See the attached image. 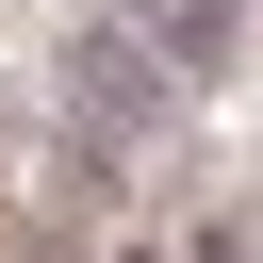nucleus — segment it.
Segmentation results:
<instances>
[{"instance_id": "f257e3e1", "label": "nucleus", "mask_w": 263, "mask_h": 263, "mask_svg": "<svg viewBox=\"0 0 263 263\" xmlns=\"http://www.w3.org/2000/svg\"><path fill=\"white\" fill-rule=\"evenodd\" d=\"M164 99H181V66H164L132 16H82V33H66V115H82L99 148H148V132H164Z\"/></svg>"}, {"instance_id": "f03ea898", "label": "nucleus", "mask_w": 263, "mask_h": 263, "mask_svg": "<svg viewBox=\"0 0 263 263\" xmlns=\"http://www.w3.org/2000/svg\"><path fill=\"white\" fill-rule=\"evenodd\" d=\"M132 33H148L181 82H214V66L247 49V0H132Z\"/></svg>"}, {"instance_id": "7ed1b4c3", "label": "nucleus", "mask_w": 263, "mask_h": 263, "mask_svg": "<svg viewBox=\"0 0 263 263\" xmlns=\"http://www.w3.org/2000/svg\"><path fill=\"white\" fill-rule=\"evenodd\" d=\"M181 263H263V230H197V247H181Z\"/></svg>"}, {"instance_id": "20e7f679", "label": "nucleus", "mask_w": 263, "mask_h": 263, "mask_svg": "<svg viewBox=\"0 0 263 263\" xmlns=\"http://www.w3.org/2000/svg\"><path fill=\"white\" fill-rule=\"evenodd\" d=\"M0 263H66V247H49V230H16V247H0Z\"/></svg>"}, {"instance_id": "39448f33", "label": "nucleus", "mask_w": 263, "mask_h": 263, "mask_svg": "<svg viewBox=\"0 0 263 263\" xmlns=\"http://www.w3.org/2000/svg\"><path fill=\"white\" fill-rule=\"evenodd\" d=\"M115 263H181V247H115Z\"/></svg>"}]
</instances>
